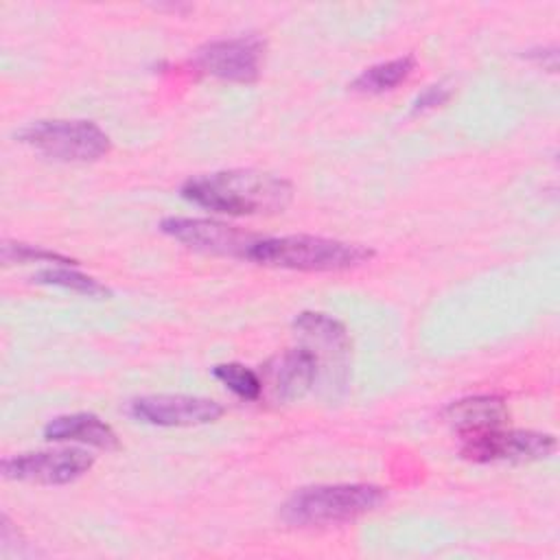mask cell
<instances>
[{
	"instance_id": "cell-1",
	"label": "cell",
	"mask_w": 560,
	"mask_h": 560,
	"mask_svg": "<svg viewBox=\"0 0 560 560\" xmlns=\"http://www.w3.org/2000/svg\"><path fill=\"white\" fill-rule=\"evenodd\" d=\"M293 188L271 173L234 168L190 177L182 186V197L221 214H271L289 206Z\"/></svg>"
},
{
	"instance_id": "cell-2",
	"label": "cell",
	"mask_w": 560,
	"mask_h": 560,
	"mask_svg": "<svg viewBox=\"0 0 560 560\" xmlns=\"http://www.w3.org/2000/svg\"><path fill=\"white\" fill-rule=\"evenodd\" d=\"M372 256L374 252L359 243L311 234H291L258 238L247 258L265 267L295 271H339L368 262Z\"/></svg>"
},
{
	"instance_id": "cell-3",
	"label": "cell",
	"mask_w": 560,
	"mask_h": 560,
	"mask_svg": "<svg viewBox=\"0 0 560 560\" xmlns=\"http://www.w3.org/2000/svg\"><path fill=\"white\" fill-rule=\"evenodd\" d=\"M385 501V490L372 483L308 486L289 497L282 518L300 527H326L354 521Z\"/></svg>"
},
{
	"instance_id": "cell-4",
	"label": "cell",
	"mask_w": 560,
	"mask_h": 560,
	"mask_svg": "<svg viewBox=\"0 0 560 560\" xmlns=\"http://www.w3.org/2000/svg\"><path fill=\"white\" fill-rule=\"evenodd\" d=\"M18 138L61 162H94L109 151V136L90 120H37L20 129Z\"/></svg>"
},
{
	"instance_id": "cell-5",
	"label": "cell",
	"mask_w": 560,
	"mask_h": 560,
	"mask_svg": "<svg viewBox=\"0 0 560 560\" xmlns=\"http://www.w3.org/2000/svg\"><path fill=\"white\" fill-rule=\"evenodd\" d=\"M556 440L538 431H505L503 427L464 435L462 457L470 462H529L553 453Z\"/></svg>"
},
{
	"instance_id": "cell-6",
	"label": "cell",
	"mask_w": 560,
	"mask_h": 560,
	"mask_svg": "<svg viewBox=\"0 0 560 560\" xmlns=\"http://www.w3.org/2000/svg\"><path fill=\"white\" fill-rule=\"evenodd\" d=\"M94 464V457L83 448H59L42 453H22L2 459L0 468L7 479L35 481L46 486L70 483L85 475Z\"/></svg>"
},
{
	"instance_id": "cell-7",
	"label": "cell",
	"mask_w": 560,
	"mask_h": 560,
	"mask_svg": "<svg viewBox=\"0 0 560 560\" xmlns=\"http://www.w3.org/2000/svg\"><path fill=\"white\" fill-rule=\"evenodd\" d=\"M162 232L173 236L175 241L223 256L247 258L252 247L258 243V234L245 232L236 225L210 221V219H188V217H168L162 221Z\"/></svg>"
},
{
	"instance_id": "cell-8",
	"label": "cell",
	"mask_w": 560,
	"mask_h": 560,
	"mask_svg": "<svg viewBox=\"0 0 560 560\" xmlns=\"http://www.w3.org/2000/svg\"><path fill=\"white\" fill-rule=\"evenodd\" d=\"M262 48V39L254 35L210 42L197 50L195 66L217 79L249 83L260 72Z\"/></svg>"
},
{
	"instance_id": "cell-9",
	"label": "cell",
	"mask_w": 560,
	"mask_h": 560,
	"mask_svg": "<svg viewBox=\"0 0 560 560\" xmlns=\"http://www.w3.org/2000/svg\"><path fill=\"white\" fill-rule=\"evenodd\" d=\"M129 413L136 420L158 427H195L219 420L223 416V407L212 398L160 394L136 398L129 407Z\"/></svg>"
},
{
	"instance_id": "cell-10",
	"label": "cell",
	"mask_w": 560,
	"mask_h": 560,
	"mask_svg": "<svg viewBox=\"0 0 560 560\" xmlns=\"http://www.w3.org/2000/svg\"><path fill=\"white\" fill-rule=\"evenodd\" d=\"M317 374V357L306 346L287 350L267 370L271 394L278 400L302 398L313 387Z\"/></svg>"
},
{
	"instance_id": "cell-11",
	"label": "cell",
	"mask_w": 560,
	"mask_h": 560,
	"mask_svg": "<svg viewBox=\"0 0 560 560\" xmlns=\"http://www.w3.org/2000/svg\"><path fill=\"white\" fill-rule=\"evenodd\" d=\"M293 328L306 339V348L317 357V363L326 359L332 365L343 368V359L350 350V339L341 322L326 313H300Z\"/></svg>"
},
{
	"instance_id": "cell-12",
	"label": "cell",
	"mask_w": 560,
	"mask_h": 560,
	"mask_svg": "<svg viewBox=\"0 0 560 560\" xmlns=\"http://www.w3.org/2000/svg\"><path fill=\"white\" fill-rule=\"evenodd\" d=\"M508 407L499 396H470L451 402L444 420L464 438L490 429H499L508 420Z\"/></svg>"
},
{
	"instance_id": "cell-13",
	"label": "cell",
	"mask_w": 560,
	"mask_h": 560,
	"mask_svg": "<svg viewBox=\"0 0 560 560\" xmlns=\"http://www.w3.org/2000/svg\"><path fill=\"white\" fill-rule=\"evenodd\" d=\"M44 438L50 442H83L105 451L118 446V438L114 429L94 413L57 416L46 424Z\"/></svg>"
},
{
	"instance_id": "cell-14",
	"label": "cell",
	"mask_w": 560,
	"mask_h": 560,
	"mask_svg": "<svg viewBox=\"0 0 560 560\" xmlns=\"http://www.w3.org/2000/svg\"><path fill=\"white\" fill-rule=\"evenodd\" d=\"M413 57L411 55H402L389 61H381L376 66L365 68L352 83L350 90L361 92V94H383L387 90H394L396 85H400L411 72H413Z\"/></svg>"
},
{
	"instance_id": "cell-15",
	"label": "cell",
	"mask_w": 560,
	"mask_h": 560,
	"mask_svg": "<svg viewBox=\"0 0 560 560\" xmlns=\"http://www.w3.org/2000/svg\"><path fill=\"white\" fill-rule=\"evenodd\" d=\"M212 374L228 389H232L236 396H241L245 400H256L262 392V381L258 378V374L241 363H221L212 370Z\"/></svg>"
},
{
	"instance_id": "cell-16",
	"label": "cell",
	"mask_w": 560,
	"mask_h": 560,
	"mask_svg": "<svg viewBox=\"0 0 560 560\" xmlns=\"http://www.w3.org/2000/svg\"><path fill=\"white\" fill-rule=\"evenodd\" d=\"M33 280L39 282V284H52V287L70 289V291L85 293V295H107V289L98 280H94L90 276H83L74 269H68V267L42 269L33 276Z\"/></svg>"
},
{
	"instance_id": "cell-17",
	"label": "cell",
	"mask_w": 560,
	"mask_h": 560,
	"mask_svg": "<svg viewBox=\"0 0 560 560\" xmlns=\"http://www.w3.org/2000/svg\"><path fill=\"white\" fill-rule=\"evenodd\" d=\"M2 260L4 262H59L63 267L72 265V258H66L57 252H48L42 247H33V245H24V243H4L2 245Z\"/></svg>"
},
{
	"instance_id": "cell-18",
	"label": "cell",
	"mask_w": 560,
	"mask_h": 560,
	"mask_svg": "<svg viewBox=\"0 0 560 560\" xmlns=\"http://www.w3.org/2000/svg\"><path fill=\"white\" fill-rule=\"evenodd\" d=\"M448 98H451V88H446L444 83L429 85L427 90H422V92L416 96L411 112L418 114V112H427V109L440 107V105H444Z\"/></svg>"
}]
</instances>
